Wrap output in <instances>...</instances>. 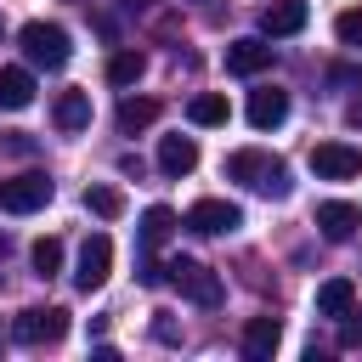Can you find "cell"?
<instances>
[{
	"label": "cell",
	"mask_w": 362,
	"mask_h": 362,
	"mask_svg": "<svg viewBox=\"0 0 362 362\" xmlns=\"http://www.w3.org/2000/svg\"><path fill=\"white\" fill-rule=\"evenodd\" d=\"M164 277L192 300V305H221V277L204 266V260H187V255H175L170 266H164Z\"/></svg>",
	"instance_id": "3"
},
{
	"label": "cell",
	"mask_w": 362,
	"mask_h": 362,
	"mask_svg": "<svg viewBox=\"0 0 362 362\" xmlns=\"http://www.w3.org/2000/svg\"><path fill=\"white\" fill-rule=\"evenodd\" d=\"M192 164H198V141L192 136H164L158 141V170L164 175H187Z\"/></svg>",
	"instance_id": "14"
},
{
	"label": "cell",
	"mask_w": 362,
	"mask_h": 362,
	"mask_svg": "<svg viewBox=\"0 0 362 362\" xmlns=\"http://www.w3.org/2000/svg\"><path fill=\"white\" fill-rule=\"evenodd\" d=\"M90 124V96L85 90H62L57 96V130H85Z\"/></svg>",
	"instance_id": "17"
},
{
	"label": "cell",
	"mask_w": 362,
	"mask_h": 362,
	"mask_svg": "<svg viewBox=\"0 0 362 362\" xmlns=\"http://www.w3.org/2000/svg\"><path fill=\"white\" fill-rule=\"evenodd\" d=\"M345 119H351V124H362V102H351V107H345Z\"/></svg>",
	"instance_id": "28"
},
{
	"label": "cell",
	"mask_w": 362,
	"mask_h": 362,
	"mask_svg": "<svg viewBox=\"0 0 362 362\" xmlns=\"http://www.w3.org/2000/svg\"><path fill=\"white\" fill-rule=\"evenodd\" d=\"M356 305V288L345 283V277H328L322 288H317V317H334V322H345V311Z\"/></svg>",
	"instance_id": "15"
},
{
	"label": "cell",
	"mask_w": 362,
	"mask_h": 362,
	"mask_svg": "<svg viewBox=\"0 0 362 362\" xmlns=\"http://www.w3.org/2000/svg\"><path fill=\"white\" fill-rule=\"evenodd\" d=\"M0 153L28 158V153H34V136H28V130H0Z\"/></svg>",
	"instance_id": "25"
},
{
	"label": "cell",
	"mask_w": 362,
	"mask_h": 362,
	"mask_svg": "<svg viewBox=\"0 0 362 362\" xmlns=\"http://www.w3.org/2000/svg\"><path fill=\"white\" fill-rule=\"evenodd\" d=\"M170 232H175V209H170V204H153V209L141 215V249H158Z\"/></svg>",
	"instance_id": "20"
},
{
	"label": "cell",
	"mask_w": 362,
	"mask_h": 362,
	"mask_svg": "<svg viewBox=\"0 0 362 362\" xmlns=\"http://www.w3.org/2000/svg\"><path fill=\"white\" fill-rule=\"evenodd\" d=\"M141 68H147L141 51H113V57H107V85H136Z\"/></svg>",
	"instance_id": "21"
},
{
	"label": "cell",
	"mask_w": 362,
	"mask_h": 362,
	"mask_svg": "<svg viewBox=\"0 0 362 362\" xmlns=\"http://www.w3.org/2000/svg\"><path fill=\"white\" fill-rule=\"evenodd\" d=\"M334 34L351 45V51H362V6H351V11H339L334 17Z\"/></svg>",
	"instance_id": "24"
},
{
	"label": "cell",
	"mask_w": 362,
	"mask_h": 362,
	"mask_svg": "<svg viewBox=\"0 0 362 362\" xmlns=\"http://www.w3.org/2000/svg\"><path fill=\"white\" fill-rule=\"evenodd\" d=\"M277 339H283L277 317H249V322H243V356H249V362H272Z\"/></svg>",
	"instance_id": "13"
},
{
	"label": "cell",
	"mask_w": 362,
	"mask_h": 362,
	"mask_svg": "<svg viewBox=\"0 0 362 362\" xmlns=\"http://www.w3.org/2000/svg\"><path fill=\"white\" fill-rule=\"evenodd\" d=\"M153 339H158V345H175V339H181V328L170 322V311H158V317H153Z\"/></svg>",
	"instance_id": "27"
},
{
	"label": "cell",
	"mask_w": 362,
	"mask_h": 362,
	"mask_svg": "<svg viewBox=\"0 0 362 362\" xmlns=\"http://www.w3.org/2000/svg\"><path fill=\"white\" fill-rule=\"evenodd\" d=\"M187 226H192V232H204V238H226V232H238V226H243V209H238V204H226V198H198V204L187 209Z\"/></svg>",
	"instance_id": "8"
},
{
	"label": "cell",
	"mask_w": 362,
	"mask_h": 362,
	"mask_svg": "<svg viewBox=\"0 0 362 362\" xmlns=\"http://www.w3.org/2000/svg\"><path fill=\"white\" fill-rule=\"evenodd\" d=\"M339 345H345V351H356V345H362V311H356V305L345 311V328H339Z\"/></svg>",
	"instance_id": "26"
},
{
	"label": "cell",
	"mask_w": 362,
	"mask_h": 362,
	"mask_svg": "<svg viewBox=\"0 0 362 362\" xmlns=\"http://www.w3.org/2000/svg\"><path fill=\"white\" fill-rule=\"evenodd\" d=\"M85 209L102 215V221H119L124 215V198H119V187H85Z\"/></svg>",
	"instance_id": "22"
},
{
	"label": "cell",
	"mask_w": 362,
	"mask_h": 362,
	"mask_svg": "<svg viewBox=\"0 0 362 362\" xmlns=\"http://www.w3.org/2000/svg\"><path fill=\"white\" fill-rule=\"evenodd\" d=\"M153 119H158V102H153V96H124V102H119V130H124V136L147 130Z\"/></svg>",
	"instance_id": "19"
},
{
	"label": "cell",
	"mask_w": 362,
	"mask_h": 362,
	"mask_svg": "<svg viewBox=\"0 0 362 362\" xmlns=\"http://www.w3.org/2000/svg\"><path fill=\"white\" fill-rule=\"evenodd\" d=\"M107 272H113V238H107V232H90V238H85V249H79L74 283H79L85 294H96V288L107 283Z\"/></svg>",
	"instance_id": "6"
},
{
	"label": "cell",
	"mask_w": 362,
	"mask_h": 362,
	"mask_svg": "<svg viewBox=\"0 0 362 362\" xmlns=\"http://www.w3.org/2000/svg\"><path fill=\"white\" fill-rule=\"evenodd\" d=\"M305 17H311L305 0H272V6L260 11V28H266V40H288V34L305 28Z\"/></svg>",
	"instance_id": "10"
},
{
	"label": "cell",
	"mask_w": 362,
	"mask_h": 362,
	"mask_svg": "<svg viewBox=\"0 0 362 362\" xmlns=\"http://www.w3.org/2000/svg\"><path fill=\"white\" fill-rule=\"evenodd\" d=\"M45 204H51V175L23 170V175L0 181V209H11V215H34V209H45Z\"/></svg>",
	"instance_id": "5"
},
{
	"label": "cell",
	"mask_w": 362,
	"mask_h": 362,
	"mask_svg": "<svg viewBox=\"0 0 362 362\" xmlns=\"http://www.w3.org/2000/svg\"><path fill=\"white\" fill-rule=\"evenodd\" d=\"M187 119H192V124H204V130H215V124H226V119H232V107H226V96L204 90V96H192V102H187Z\"/></svg>",
	"instance_id": "18"
},
{
	"label": "cell",
	"mask_w": 362,
	"mask_h": 362,
	"mask_svg": "<svg viewBox=\"0 0 362 362\" xmlns=\"http://www.w3.org/2000/svg\"><path fill=\"white\" fill-rule=\"evenodd\" d=\"M17 45H23V57H28L34 68H62V62L74 57V40H68L62 23H23V28H17Z\"/></svg>",
	"instance_id": "2"
},
{
	"label": "cell",
	"mask_w": 362,
	"mask_h": 362,
	"mask_svg": "<svg viewBox=\"0 0 362 362\" xmlns=\"http://www.w3.org/2000/svg\"><path fill=\"white\" fill-rule=\"evenodd\" d=\"M311 170L322 181H351V175H362V147H351V141H317L311 147Z\"/></svg>",
	"instance_id": "7"
},
{
	"label": "cell",
	"mask_w": 362,
	"mask_h": 362,
	"mask_svg": "<svg viewBox=\"0 0 362 362\" xmlns=\"http://www.w3.org/2000/svg\"><path fill=\"white\" fill-rule=\"evenodd\" d=\"M28 102H34V74H28V68H0V107L17 113V107H28Z\"/></svg>",
	"instance_id": "16"
},
{
	"label": "cell",
	"mask_w": 362,
	"mask_h": 362,
	"mask_svg": "<svg viewBox=\"0 0 362 362\" xmlns=\"http://www.w3.org/2000/svg\"><path fill=\"white\" fill-rule=\"evenodd\" d=\"M28 260H34L40 277H57V272H62V243H57V238H40V243L28 249Z\"/></svg>",
	"instance_id": "23"
},
{
	"label": "cell",
	"mask_w": 362,
	"mask_h": 362,
	"mask_svg": "<svg viewBox=\"0 0 362 362\" xmlns=\"http://www.w3.org/2000/svg\"><path fill=\"white\" fill-rule=\"evenodd\" d=\"M283 119H288V90L266 85V90L249 96V124H255V130H277Z\"/></svg>",
	"instance_id": "12"
},
{
	"label": "cell",
	"mask_w": 362,
	"mask_h": 362,
	"mask_svg": "<svg viewBox=\"0 0 362 362\" xmlns=\"http://www.w3.org/2000/svg\"><path fill=\"white\" fill-rule=\"evenodd\" d=\"M226 175L243 181V187H255V192H266V198H288V164L272 158V153H260V147L232 153L226 158Z\"/></svg>",
	"instance_id": "1"
},
{
	"label": "cell",
	"mask_w": 362,
	"mask_h": 362,
	"mask_svg": "<svg viewBox=\"0 0 362 362\" xmlns=\"http://www.w3.org/2000/svg\"><path fill=\"white\" fill-rule=\"evenodd\" d=\"M68 334V311L62 305H28L23 317H11V339L17 345H57Z\"/></svg>",
	"instance_id": "4"
},
{
	"label": "cell",
	"mask_w": 362,
	"mask_h": 362,
	"mask_svg": "<svg viewBox=\"0 0 362 362\" xmlns=\"http://www.w3.org/2000/svg\"><path fill=\"white\" fill-rule=\"evenodd\" d=\"M317 226H322L328 243H351L356 226H362V209L345 204V198H328V204H317Z\"/></svg>",
	"instance_id": "9"
},
{
	"label": "cell",
	"mask_w": 362,
	"mask_h": 362,
	"mask_svg": "<svg viewBox=\"0 0 362 362\" xmlns=\"http://www.w3.org/2000/svg\"><path fill=\"white\" fill-rule=\"evenodd\" d=\"M226 68H232V74H260V68H272V40H260V34L232 40V45H226Z\"/></svg>",
	"instance_id": "11"
},
{
	"label": "cell",
	"mask_w": 362,
	"mask_h": 362,
	"mask_svg": "<svg viewBox=\"0 0 362 362\" xmlns=\"http://www.w3.org/2000/svg\"><path fill=\"white\" fill-rule=\"evenodd\" d=\"M0 249H6V238H0Z\"/></svg>",
	"instance_id": "29"
}]
</instances>
